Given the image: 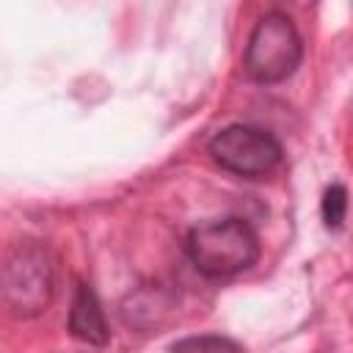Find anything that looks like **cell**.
Returning <instances> with one entry per match:
<instances>
[{
    "label": "cell",
    "instance_id": "8992f818",
    "mask_svg": "<svg viewBox=\"0 0 353 353\" xmlns=\"http://www.w3.org/2000/svg\"><path fill=\"white\" fill-rule=\"evenodd\" d=\"M168 353H245V347L223 334H199L174 342Z\"/></svg>",
    "mask_w": 353,
    "mask_h": 353
},
{
    "label": "cell",
    "instance_id": "52a82bcc",
    "mask_svg": "<svg viewBox=\"0 0 353 353\" xmlns=\"http://www.w3.org/2000/svg\"><path fill=\"white\" fill-rule=\"evenodd\" d=\"M320 212H323V223L328 229H339L342 226L345 212H347V190H345V185L334 182V185L325 188L323 201H320Z\"/></svg>",
    "mask_w": 353,
    "mask_h": 353
},
{
    "label": "cell",
    "instance_id": "7a4b0ae2",
    "mask_svg": "<svg viewBox=\"0 0 353 353\" xmlns=\"http://www.w3.org/2000/svg\"><path fill=\"white\" fill-rule=\"evenodd\" d=\"M55 290V259L39 240H19L3 262V301L14 317L41 314Z\"/></svg>",
    "mask_w": 353,
    "mask_h": 353
},
{
    "label": "cell",
    "instance_id": "5b68a950",
    "mask_svg": "<svg viewBox=\"0 0 353 353\" xmlns=\"http://www.w3.org/2000/svg\"><path fill=\"white\" fill-rule=\"evenodd\" d=\"M66 328H69V334L74 339L88 342V345H97V347L110 339V328H108L102 303H99L94 287L85 284V281H77V287H74Z\"/></svg>",
    "mask_w": 353,
    "mask_h": 353
},
{
    "label": "cell",
    "instance_id": "277c9868",
    "mask_svg": "<svg viewBox=\"0 0 353 353\" xmlns=\"http://www.w3.org/2000/svg\"><path fill=\"white\" fill-rule=\"evenodd\" d=\"M207 154L223 171L248 179L270 174L284 157L276 135L254 124H229L218 130L207 141Z\"/></svg>",
    "mask_w": 353,
    "mask_h": 353
},
{
    "label": "cell",
    "instance_id": "3957f363",
    "mask_svg": "<svg viewBox=\"0 0 353 353\" xmlns=\"http://www.w3.org/2000/svg\"><path fill=\"white\" fill-rule=\"evenodd\" d=\"M303 61V39L295 28V22L281 14L270 11L265 14L245 44L243 69L254 83H281L295 74V69Z\"/></svg>",
    "mask_w": 353,
    "mask_h": 353
},
{
    "label": "cell",
    "instance_id": "6da1fadb",
    "mask_svg": "<svg viewBox=\"0 0 353 353\" xmlns=\"http://www.w3.org/2000/svg\"><path fill=\"white\" fill-rule=\"evenodd\" d=\"M185 254L201 276L232 279L256 265L262 243L245 218L229 215L193 226L185 237Z\"/></svg>",
    "mask_w": 353,
    "mask_h": 353
}]
</instances>
